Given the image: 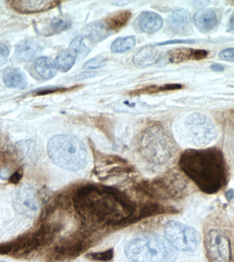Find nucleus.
<instances>
[{"label":"nucleus","mask_w":234,"mask_h":262,"mask_svg":"<svg viewBox=\"0 0 234 262\" xmlns=\"http://www.w3.org/2000/svg\"><path fill=\"white\" fill-rule=\"evenodd\" d=\"M208 51L204 49L179 48L167 53L168 59L171 63H182L188 60H202L208 56Z\"/></svg>","instance_id":"obj_12"},{"label":"nucleus","mask_w":234,"mask_h":262,"mask_svg":"<svg viewBox=\"0 0 234 262\" xmlns=\"http://www.w3.org/2000/svg\"><path fill=\"white\" fill-rule=\"evenodd\" d=\"M9 50L5 45L0 43V65L4 64L7 60Z\"/></svg>","instance_id":"obj_29"},{"label":"nucleus","mask_w":234,"mask_h":262,"mask_svg":"<svg viewBox=\"0 0 234 262\" xmlns=\"http://www.w3.org/2000/svg\"><path fill=\"white\" fill-rule=\"evenodd\" d=\"M226 198L227 199V200L229 201H229L233 200V199H234V190H229V191L227 192V194H226Z\"/></svg>","instance_id":"obj_35"},{"label":"nucleus","mask_w":234,"mask_h":262,"mask_svg":"<svg viewBox=\"0 0 234 262\" xmlns=\"http://www.w3.org/2000/svg\"><path fill=\"white\" fill-rule=\"evenodd\" d=\"M131 17V13L129 10H121L115 12L106 18L104 26L106 30L110 32H116L126 26Z\"/></svg>","instance_id":"obj_16"},{"label":"nucleus","mask_w":234,"mask_h":262,"mask_svg":"<svg viewBox=\"0 0 234 262\" xmlns=\"http://www.w3.org/2000/svg\"><path fill=\"white\" fill-rule=\"evenodd\" d=\"M219 56L223 60L234 62V48H228L222 50L219 53Z\"/></svg>","instance_id":"obj_28"},{"label":"nucleus","mask_w":234,"mask_h":262,"mask_svg":"<svg viewBox=\"0 0 234 262\" xmlns=\"http://www.w3.org/2000/svg\"><path fill=\"white\" fill-rule=\"evenodd\" d=\"M43 47L34 39H26L16 46V57L18 60L30 61L36 58L41 53Z\"/></svg>","instance_id":"obj_13"},{"label":"nucleus","mask_w":234,"mask_h":262,"mask_svg":"<svg viewBox=\"0 0 234 262\" xmlns=\"http://www.w3.org/2000/svg\"><path fill=\"white\" fill-rule=\"evenodd\" d=\"M114 251L113 249L108 250L104 252H98V253H92L86 255V257L93 261H108L112 259Z\"/></svg>","instance_id":"obj_26"},{"label":"nucleus","mask_w":234,"mask_h":262,"mask_svg":"<svg viewBox=\"0 0 234 262\" xmlns=\"http://www.w3.org/2000/svg\"><path fill=\"white\" fill-rule=\"evenodd\" d=\"M86 37L92 42H98L107 38L108 31L106 30L104 23L94 22L86 27Z\"/></svg>","instance_id":"obj_20"},{"label":"nucleus","mask_w":234,"mask_h":262,"mask_svg":"<svg viewBox=\"0 0 234 262\" xmlns=\"http://www.w3.org/2000/svg\"><path fill=\"white\" fill-rule=\"evenodd\" d=\"M189 133L197 146H205L217 137V128L212 121L201 114L191 115L187 121Z\"/></svg>","instance_id":"obj_8"},{"label":"nucleus","mask_w":234,"mask_h":262,"mask_svg":"<svg viewBox=\"0 0 234 262\" xmlns=\"http://www.w3.org/2000/svg\"><path fill=\"white\" fill-rule=\"evenodd\" d=\"M69 51L75 59H82L90 52V48L84 43L83 37H76L70 44Z\"/></svg>","instance_id":"obj_22"},{"label":"nucleus","mask_w":234,"mask_h":262,"mask_svg":"<svg viewBox=\"0 0 234 262\" xmlns=\"http://www.w3.org/2000/svg\"><path fill=\"white\" fill-rule=\"evenodd\" d=\"M22 173H21L20 171H16L10 176L9 178L10 182V183L14 184H17L18 182L20 181L21 179H22Z\"/></svg>","instance_id":"obj_32"},{"label":"nucleus","mask_w":234,"mask_h":262,"mask_svg":"<svg viewBox=\"0 0 234 262\" xmlns=\"http://www.w3.org/2000/svg\"><path fill=\"white\" fill-rule=\"evenodd\" d=\"M138 26L143 32L153 34L162 28L163 20L161 16L151 11L141 12L136 20Z\"/></svg>","instance_id":"obj_14"},{"label":"nucleus","mask_w":234,"mask_h":262,"mask_svg":"<svg viewBox=\"0 0 234 262\" xmlns=\"http://www.w3.org/2000/svg\"><path fill=\"white\" fill-rule=\"evenodd\" d=\"M228 31L231 34H234V13L230 17Z\"/></svg>","instance_id":"obj_33"},{"label":"nucleus","mask_w":234,"mask_h":262,"mask_svg":"<svg viewBox=\"0 0 234 262\" xmlns=\"http://www.w3.org/2000/svg\"><path fill=\"white\" fill-rule=\"evenodd\" d=\"M141 147L145 159L153 163H163L171 157L172 141L159 126L153 125L144 131Z\"/></svg>","instance_id":"obj_6"},{"label":"nucleus","mask_w":234,"mask_h":262,"mask_svg":"<svg viewBox=\"0 0 234 262\" xmlns=\"http://www.w3.org/2000/svg\"><path fill=\"white\" fill-rule=\"evenodd\" d=\"M158 57L159 53L157 49L153 46H147L135 53L133 61L135 64L146 67L153 64L158 60Z\"/></svg>","instance_id":"obj_18"},{"label":"nucleus","mask_w":234,"mask_h":262,"mask_svg":"<svg viewBox=\"0 0 234 262\" xmlns=\"http://www.w3.org/2000/svg\"><path fill=\"white\" fill-rule=\"evenodd\" d=\"M203 245L208 262H234V225L229 215L217 209L205 219Z\"/></svg>","instance_id":"obj_3"},{"label":"nucleus","mask_w":234,"mask_h":262,"mask_svg":"<svg viewBox=\"0 0 234 262\" xmlns=\"http://www.w3.org/2000/svg\"><path fill=\"white\" fill-rule=\"evenodd\" d=\"M113 4H117V5H119V4H121V6L123 5V4H125L127 3H128V2L126 1H117V2H113Z\"/></svg>","instance_id":"obj_36"},{"label":"nucleus","mask_w":234,"mask_h":262,"mask_svg":"<svg viewBox=\"0 0 234 262\" xmlns=\"http://www.w3.org/2000/svg\"><path fill=\"white\" fill-rule=\"evenodd\" d=\"M194 40H173L167 41V42H164L160 43L157 45H172V44H183V43H186V44H190V43L194 42Z\"/></svg>","instance_id":"obj_31"},{"label":"nucleus","mask_w":234,"mask_h":262,"mask_svg":"<svg viewBox=\"0 0 234 262\" xmlns=\"http://www.w3.org/2000/svg\"><path fill=\"white\" fill-rule=\"evenodd\" d=\"M105 62H106V59H105L104 57L100 55V56L94 57V58L92 59L91 60L86 63L85 64H84V68L86 69H98V68L103 67Z\"/></svg>","instance_id":"obj_27"},{"label":"nucleus","mask_w":234,"mask_h":262,"mask_svg":"<svg viewBox=\"0 0 234 262\" xmlns=\"http://www.w3.org/2000/svg\"><path fill=\"white\" fill-rule=\"evenodd\" d=\"M135 45V40L133 36L119 38L112 43L111 50L113 53H124L133 48Z\"/></svg>","instance_id":"obj_24"},{"label":"nucleus","mask_w":234,"mask_h":262,"mask_svg":"<svg viewBox=\"0 0 234 262\" xmlns=\"http://www.w3.org/2000/svg\"><path fill=\"white\" fill-rule=\"evenodd\" d=\"M72 23L68 18H53L49 24V33L59 34L71 28Z\"/></svg>","instance_id":"obj_25"},{"label":"nucleus","mask_w":234,"mask_h":262,"mask_svg":"<svg viewBox=\"0 0 234 262\" xmlns=\"http://www.w3.org/2000/svg\"><path fill=\"white\" fill-rule=\"evenodd\" d=\"M182 85L180 84H167L162 86L151 85L149 87L141 88L129 92V95L138 96L141 94H149L158 93V92L171 91V90H177L182 89Z\"/></svg>","instance_id":"obj_21"},{"label":"nucleus","mask_w":234,"mask_h":262,"mask_svg":"<svg viewBox=\"0 0 234 262\" xmlns=\"http://www.w3.org/2000/svg\"><path fill=\"white\" fill-rule=\"evenodd\" d=\"M211 69L212 71L215 72H221L224 71V67L221 64H219V63H213V64L211 65Z\"/></svg>","instance_id":"obj_34"},{"label":"nucleus","mask_w":234,"mask_h":262,"mask_svg":"<svg viewBox=\"0 0 234 262\" xmlns=\"http://www.w3.org/2000/svg\"><path fill=\"white\" fill-rule=\"evenodd\" d=\"M195 26L201 32H208L213 30L218 24L217 14L211 9H201L195 12L194 18Z\"/></svg>","instance_id":"obj_15"},{"label":"nucleus","mask_w":234,"mask_h":262,"mask_svg":"<svg viewBox=\"0 0 234 262\" xmlns=\"http://www.w3.org/2000/svg\"><path fill=\"white\" fill-rule=\"evenodd\" d=\"M131 262H172L177 257L174 248L156 235H142L130 239L125 247Z\"/></svg>","instance_id":"obj_4"},{"label":"nucleus","mask_w":234,"mask_h":262,"mask_svg":"<svg viewBox=\"0 0 234 262\" xmlns=\"http://www.w3.org/2000/svg\"><path fill=\"white\" fill-rule=\"evenodd\" d=\"M47 150L53 163L70 171L83 169L87 162L85 146L77 137L72 135L52 137L49 141Z\"/></svg>","instance_id":"obj_5"},{"label":"nucleus","mask_w":234,"mask_h":262,"mask_svg":"<svg viewBox=\"0 0 234 262\" xmlns=\"http://www.w3.org/2000/svg\"><path fill=\"white\" fill-rule=\"evenodd\" d=\"M73 204L80 218L95 226L121 224L133 213L128 199L118 190L104 186L80 188L73 196Z\"/></svg>","instance_id":"obj_1"},{"label":"nucleus","mask_w":234,"mask_h":262,"mask_svg":"<svg viewBox=\"0 0 234 262\" xmlns=\"http://www.w3.org/2000/svg\"><path fill=\"white\" fill-rule=\"evenodd\" d=\"M34 67L38 75L45 79H51L57 73L55 62L49 57H42L37 59Z\"/></svg>","instance_id":"obj_19"},{"label":"nucleus","mask_w":234,"mask_h":262,"mask_svg":"<svg viewBox=\"0 0 234 262\" xmlns=\"http://www.w3.org/2000/svg\"><path fill=\"white\" fill-rule=\"evenodd\" d=\"M0 262H4V261H0Z\"/></svg>","instance_id":"obj_37"},{"label":"nucleus","mask_w":234,"mask_h":262,"mask_svg":"<svg viewBox=\"0 0 234 262\" xmlns=\"http://www.w3.org/2000/svg\"><path fill=\"white\" fill-rule=\"evenodd\" d=\"M61 3L57 1H45V0H18L9 2L10 7L16 12L22 13H36L46 11L56 7Z\"/></svg>","instance_id":"obj_11"},{"label":"nucleus","mask_w":234,"mask_h":262,"mask_svg":"<svg viewBox=\"0 0 234 262\" xmlns=\"http://www.w3.org/2000/svg\"><path fill=\"white\" fill-rule=\"evenodd\" d=\"M75 57L69 52V50L61 51L55 58V66L61 72L69 71L75 63Z\"/></svg>","instance_id":"obj_23"},{"label":"nucleus","mask_w":234,"mask_h":262,"mask_svg":"<svg viewBox=\"0 0 234 262\" xmlns=\"http://www.w3.org/2000/svg\"><path fill=\"white\" fill-rule=\"evenodd\" d=\"M4 83L8 87L24 90L28 85L26 75L17 69H8L3 75Z\"/></svg>","instance_id":"obj_17"},{"label":"nucleus","mask_w":234,"mask_h":262,"mask_svg":"<svg viewBox=\"0 0 234 262\" xmlns=\"http://www.w3.org/2000/svg\"><path fill=\"white\" fill-rule=\"evenodd\" d=\"M122 105L123 107H121L120 110H122V111L127 110V112L129 110H142V108L140 107V106H137V104L135 103H130V102L128 101L123 102L122 103Z\"/></svg>","instance_id":"obj_30"},{"label":"nucleus","mask_w":234,"mask_h":262,"mask_svg":"<svg viewBox=\"0 0 234 262\" xmlns=\"http://www.w3.org/2000/svg\"><path fill=\"white\" fill-rule=\"evenodd\" d=\"M39 202L36 191L28 186H23L16 192L14 207L16 212L24 216L34 217L39 210Z\"/></svg>","instance_id":"obj_9"},{"label":"nucleus","mask_w":234,"mask_h":262,"mask_svg":"<svg viewBox=\"0 0 234 262\" xmlns=\"http://www.w3.org/2000/svg\"><path fill=\"white\" fill-rule=\"evenodd\" d=\"M167 22L170 30L176 34L180 36H188L192 34V25L188 10H174L168 16Z\"/></svg>","instance_id":"obj_10"},{"label":"nucleus","mask_w":234,"mask_h":262,"mask_svg":"<svg viewBox=\"0 0 234 262\" xmlns=\"http://www.w3.org/2000/svg\"><path fill=\"white\" fill-rule=\"evenodd\" d=\"M166 239L174 249L182 251H194L200 237L193 227L178 221H169L164 228Z\"/></svg>","instance_id":"obj_7"},{"label":"nucleus","mask_w":234,"mask_h":262,"mask_svg":"<svg viewBox=\"0 0 234 262\" xmlns=\"http://www.w3.org/2000/svg\"><path fill=\"white\" fill-rule=\"evenodd\" d=\"M179 166L201 192L219 193L229 182V171L221 149H188L181 155Z\"/></svg>","instance_id":"obj_2"}]
</instances>
